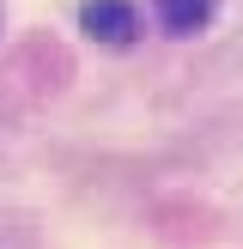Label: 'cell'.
I'll return each mask as SVG.
<instances>
[{"instance_id":"6da1fadb","label":"cell","mask_w":243,"mask_h":249,"mask_svg":"<svg viewBox=\"0 0 243 249\" xmlns=\"http://www.w3.org/2000/svg\"><path fill=\"white\" fill-rule=\"evenodd\" d=\"M79 24L97 36V43H134V36H140V12H134L128 0H85Z\"/></svg>"},{"instance_id":"7a4b0ae2","label":"cell","mask_w":243,"mask_h":249,"mask_svg":"<svg viewBox=\"0 0 243 249\" xmlns=\"http://www.w3.org/2000/svg\"><path fill=\"white\" fill-rule=\"evenodd\" d=\"M152 6H158V24H164L170 36H194L213 18V0H152Z\"/></svg>"}]
</instances>
